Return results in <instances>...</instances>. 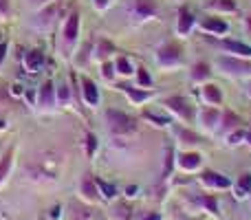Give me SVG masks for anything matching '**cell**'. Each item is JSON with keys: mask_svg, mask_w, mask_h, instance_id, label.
I'll return each instance as SVG.
<instances>
[{"mask_svg": "<svg viewBox=\"0 0 251 220\" xmlns=\"http://www.w3.org/2000/svg\"><path fill=\"white\" fill-rule=\"evenodd\" d=\"M108 121L115 132H132L134 130V121L119 110H108Z\"/></svg>", "mask_w": 251, "mask_h": 220, "instance_id": "6da1fadb", "label": "cell"}, {"mask_svg": "<svg viewBox=\"0 0 251 220\" xmlns=\"http://www.w3.org/2000/svg\"><path fill=\"white\" fill-rule=\"evenodd\" d=\"M201 181H203V185L214 187V190H227V187H229V178L221 176V174H216V172H205L203 176H201Z\"/></svg>", "mask_w": 251, "mask_h": 220, "instance_id": "7a4b0ae2", "label": "cell"}, {"mask_svg": "<svg viewBox=\"0 0 251 220\" xmlns=\"http://www.w3.org/2000/svg\"><path fill=\"white\" fill-rule=\"evenodd\" d=\"M42 62H44V53L42 51H29L25 55V66H26L29 73H35V71L42 66Z\"/></svg>", "mask_w": 251, "mask_h": 220, "instance_id": "3957f363", "label": "cell"}, {"mask_svg": "<svg viewBox=\"0 0 251 220\" xmlns=\"http://www.w3.org/2000/svg\"><path fill=\"white\" fill-rule=\"evenodd\" d=\"M134 11L139 18H148L156 13V2L154 0H134Z\"/></svg>", "mask_w": 251, "mask_h": 220, "instance_id": "277c9868", "label": "cell"}, {"mask_svg": "<svg viewBox=\"0 0 251 220\" xmlns=\"http://www.w3.org/2000/svg\"><path fill=\"white\" fill-rule=\"evenodd\" d=\"M77 31H79V16H77V13H71L69 22H66V26H64L66 40H69V42H73V40L77 38Z\"/></svg>", "mask_w": 251, "mask_h": 220, "instance_id": "5b68a950", "label": "cell"}, {"mask_svg": "<svg viewBox=\"0 0 251 220\" xmlns=\"http://www.w3.org/2000/svg\"><path fill=\"white\" fill-rule=\"evenodd\" d=\"M53 104V84L47 82L42 88H40V106H51Z\"/></svg>", "mask_w": 251, "mask_h": 220, "instance_id": "8992f818", "label": "cell"}, {"mask_svg": "<svg viewBox=\"0 0 251 220\" xmlns=\"http://www.w3.org/2000/svg\"><path fill=\"white\" fill-rule=\"evenodd\" d=\"M84 95H86L88 104H97L100 95H97V86L91 82V79H84Z\"/></svg>", "mask_w": 251, "mask_h": 220, "instance_id": "52a82bcc", "label": "cell"}, {"mask_svg": "<svg viewBox=\"0 0 251 220\" xmlns=\"http://www.w3.org/2000/svg\"><path fill=\"white\" fill-rule=\"evenodd\" d=\"M161 62H176L178 57V47H172V44H168V47H163L161 49Z\"/></svg>", "mask_w": 251, "mask_h": 220, "instance_id": "ba28073f", "label": "cell"}, {"mask_svg": "<svg viewBox=\"0 0 251 220\" xmlns=\"http://www.w3.org/2000/svg\"><path fill=\"white\" fill-rule=\"evenodd\" d=\"M178 163H181L183 170H196L201 165V156L199 154H183Z\"/></svg>", "mask_w": 251, "mask_h": 220, "instance_id": "9c48e42d", "label": "cell"}, {"mask_svg": "<svg viewBox=\"0 0 251 220\" xmlns=\"http://www.w3.org/2000/svg\"><path fill=\"white\" fill-rule=\"evenodd\" d=\"M236 192H238V196H247L251 192V174H243V176L238 178V185H236Z\"/></svg>", "mask_w": 251, "mask_h": 220, "instance_id": "30bf717a", "label": "cell"}, {"mask_svg": "<svg viewBox=\"0 0 251 220\" xmlns=\"http://www.w3.org/2000/svg\"><path fill=\"white\" fill-rule=\"evenodd\" d=\"M168 104L172 106V108L176 110V112H181L183 117H190V115H192V108H187V104L181 99V97H174V99H170Z\"/></svg>", "mask_w": 251, "mask_h": 220, "instance_id": "8fae6325", "label": "cell"}, {"mask_svg": "<svg viewBox=\"0 0 251 220\" xmlns=\"http://www.w3.org/2000/svg\"><path fill=\"white\" fill-rule=\"evenodd\" d=\"M82 194L86 196L88 200H95L97 198V190H95V183L91 178H84L82 181Z\"/></svg>", "mask_w": 251, "mask_h": 220, "instance_id": "7c38bea8", "label": "cell"}, {"mask_svg": "<svg viewBox=\"0 0 251 220\" xmlns=\"http://www.w3.org/2000/svg\"><path fill=\"white\" fill-rule=\"evenodd\" d=\"M192 13L187 11V9H183L181 11V20H178V31H181V33H185V31H190V26H192Z\"/></svg>", "mask_w": 251, "mask_h": 220, "instance_id": "4fadbf2b", "label": "cell"}, {"mask_svg": "<svg viewBox=\"0 0 251 220\" xmlns=\"http://www.w3.org/2000/svg\"><path fill=\"white\" fill-rule=\"evenodd\" d=\"M9 168H11V150H9L7 154L2 156V161H0V183L4 181V176H7Z\"/></svg>", "mask_w": 251, "mask_h": 220, "instance_id": "5bb4252c", "label": "cell"}, {"mask_svg": "<svg viewBox=\"0 0 251 220\" xmlns=\"http://www.w3.org/2000/svg\"><path fill=\"white\" fill-rule=\"evenodd\" d=\"M221 64L225 69H236V71H251V64H243V62H234V60H221Z\"/></svg>", "mask_w": 251, "mask_h": 220, "instance_id": "9a60e30c", "label": "cell"}, {"mask_svg": "<svg viewBox=\"0 0 251 220\" xmlns=\"http://www.w3.org/2000/svg\"><path fill=\"white\" fill-rule=\"evenodd\" d=\"M225 47L229 49V51L240 53V55H251V49H249V47H245V44H238V42H225Z\"/></svg>", "mask_w": 251, "mask_h": 220, "instance_id": "2e32d148", "label": "cell"}, {"mask_svg": "<svg viewBox=\"0 0 251 220\" xmlns=\"http://www.w3.org/2000/svg\"><path fill=\"white\" fill-rule=\"evenodd\" d=\"M205 29H212V31H221V33H223V31H227V24H225V22H216V20H205Z\"/></svg>", "mask_w": 251, "mask_h": 220, "instance_id": "e0dca14e", "label": "cell"}, {"mask_svg": "<svg viewBox=\"0 0 251 220\" xmlns=\"http://www.w3.org/2000/svg\"><path fill=\"white\" fill-rule=\"evenodd\" d=\"M205 97H207L209 101H221V93H218L216 86H207V88H205Z\"/></svg>", "mask_w": 251, "mask_h": 220, "instance_id": "ac0fdd59", "label": "cell"}, {"mask_svg": "<svg viewBox=\"0 0 251 220\" xmlns=\"http://www.w3.org/2000/svg\"><path fill=\"white\" fill-rule=\"evenodd\" d=\"M97 187H100V190L104 192V196H106V198H113V196H115V187H113V185H108V183H104V181H97Z\"/></svg>", "mask_w": 251, "mask_h": 220, "instance_id": "d6986e66", "label": "cell"}, {"mask_svg": "<svg viewBox=\"0 0 251 220\" xmlns=\"http://www.w3.org/2000/svg\"><path fill=\"white\" fill-rule=\"evenodd\" d=\"M117 69H119V73H124V75L132 73V69H130V64H128V60H126V57H119V60H117Z\"/></svg>", "mask_w": 251, "mask_h": 220, "instance_id": "ffe728a7", "label": "cell"}, {"mask_svg": "<svg viewBox=\"0 0 251 220\" xmlns=\"http://www.w3.org/2000/svg\"><path fill=\"white\" fill-rule=\"evenodd\" d=\"M126 88V86H124ZM128 91V95L132 97V99H137V101H141V99H146V93H134V91H130V88H126Z\"/></svg>", "mask_w": 251, "mask_h": 220, "instance_id": "44dd1931", "label": "cell"}, {"mask_svg": "<svg viewBox=\"0 0 251 220\" xmlns=\"http://www.w3.org/2000/svg\"><path fill=\"white\" fill-rule=\"evenodd\" d=\"M139 82H141L143 86H148V84H150V77H148L146 71H139Z\"/></svg>", "mask_w": 251, "mask_h": 220, "instance_id": "7402d4cb", "label": "cell"}, {"mask_svg": "<svg viewBox=\"0 0 251 220\" xmlns=\"http://www.w3.org/2000/svg\"><path fill=\"white\" fill-rule=\"evenodd\" d=\"M9 11V0H0V16H7Z\"/></svg>", "mask_w": 251, "mask_h": 220, "instance_id": "603a6c76", "label": "cell"}, {"mask_svg": "<svg viewBox=\"0 0 251 220\" xmlns=\"http://www.w3.org/2000/svg\"><path fill=\"white\" fill-rule=\"evenodd\" d=\"M205 73H207V66H205V64H199V66H196V77H203V75Z\"/></svg>", "mask_w": 251, "mask_h": 220, "instance_id": "cb8c5ba5", "label": "cell"}, {"mask_svg": "<svg viewBox=\"0 0 251 220\" xmlns=\"http://www.w3.org/2000/svg\"><path fill=\"white\" fill-rule=\"evenodd\" d=\"M57 97H60L62 101H66V97H69V91H66V86H60V91H57Z\"/></svg>", "mask_w": 251, "mask_h": 220, "instance_id": "d4e9b609", "label": "cell"}, {"mask_svg": "<svg viewBox=\"0 0 251 220\" xmlns=\"http://www.w3.org/2000/svg\"><path fill=\"white\" fill-rule=\"evenodd\" d=\"M139 220H161V216H159V214L152 212V214H146V216H141Z\"/></svg>", "mask_w": 251, "mask_h": 220, "instance_id": "484cf974", "label": "cell"}, {"mask_svg": "<svg viewBox=\"0 0 251 220\" xmlns=\"http://www.w3.org/2000/svg\"><path fill=\"white\" fill-rule=\"evenodd\" d=\"M95 146H97V139L95 137H88V152L95 150Z\"/></svg>", "mask_w": 251, "mask_h": 220, "instance_id": "4316f807", "label": "cell"}, {"mask_svg": "<svg viewBox=\"0 0 251 220\" xmlns=\"http://www.w3.org/2000/svg\"><path fill=\"white\" fill-rule=\"evenodd\" d=\"M4 53H7V47H4V44H0V62H2Z\"/></svg>", "mask_w": 251, "mask_h": 220, "instance_id": "83f0119b", "label": "cell"}, {"mask_svg": "<svg viewBox=\"0 0 251 220\" xmlns=\"http://www.w3.org/2000/svg\"><path fill=\"white\" fill-rule=\"evenodd\" d=\"M20 93H22V86L20 84H16V86H13V95H20Z\"/></svg>", "mask_w": 251, "mask_h": 220, "instance_id": "f1b7e54d", "label": "cell"}, {"mask_svg": "<svg viewBox=\"0 0 251 220\" xmlns=\"http://www.w3.org/2000/svg\"><path fill=\"white\" fill-rule=\"evenodd\" d=\"M60 212H62V209H60V207H55V209H53L51 216H53V218H57V216H60Z\"/></svg>", "mask_w": 251, "mask_h": 220, "instance_id": "f546056e", "label": "cell"}, {"mask_svg": "<svg viewBox=\"0 0 251 220\" xmlns=\"http://www.w3.org/2000/svg\"><path fill=\"white\" fill-rule=\"evenodd\" d=\"M97 7H106V0H97Z\"/></svg>", "mask_w": 251, "mask_h": 220, "instance_id": "4dcf8cb0", "label": "cell"}, {"mask_svg": "<svg viewBox=\"0 0 251 220\" xmlns=\"http://www.w3.org/2000/svg\"><path fill=\"white\" fill-rule=\"evenodd\" d=\"M31 2H47V0H31Z\"/></svg>", "mask_w": 251, "mask_h": 220, "instance_id": "1f68e13d", "label": "cell"}, {"mask_svg": "<svg viewBox=\"0 0 251 220\" xmlns=\"http://www.w3.org/2000/svg\"><path fill=\"white\" fill-rule=\"evenodd\" d=\"M249 141H251V134H249Z\"/></svg>", "mask_w": 251, "mask_h": 220, "instance_id": "d6a6232c", "label": "cell"}, {"mask_svg": "<svg viewBox=\"0 0 251 220\" xmlns=\"http://www.w3.org/2000/svg\"><path fill=\"white\" fill-rule=\"evenodd\" d=\"M0 38H2V35H0Z\"/></svg>", "mask_w": 251, "mask_h": 220, "instance_id": "836d02e7", "label": "cell"}]
</instances>
